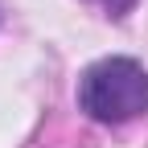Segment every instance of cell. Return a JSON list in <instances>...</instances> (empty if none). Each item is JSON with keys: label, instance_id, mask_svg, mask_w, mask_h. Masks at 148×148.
<instances>
[{"label": "cell", "instance_id": "7a4b0ae2", "mask_svg": "<svg viewBox=\"0 0 148 148\" xmlns=\"http://www.w3.org/2000/svg\"><path fill=\"white\" fill-rule=\"evenodd\" d=\"M95 4H99L107 16H123V12H132V4H136V0H95Z\"/></svg>", "mask_w": 148, "mask_h": 148}, {"label": "cell", "instance_id": "6da1fadb", "mask_svg": "<svg viewBox=\"0 0 148 148\" xmlns=\"http://www.w3.org/2000/svg\"><path fill=\"white\" fill-rule=\"evenodd\" d=\"M78 107L99 123H123L148 111V74L132 58H103L78 78Z\"/></svg>", "mask_w": 148, "mask_h": 148}]
</instances>
